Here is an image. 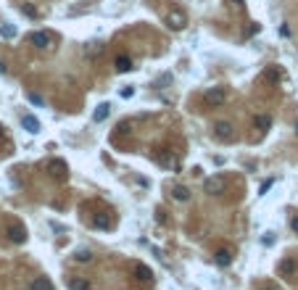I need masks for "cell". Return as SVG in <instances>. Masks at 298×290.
Here are the masks:
<instances>
[{
  "label": "cell",
  "mask_w": 298,
  "mask_h": 290,
  "mask_svg": "<svg viewBox=\"0 0 298 290\" xmlns=\"http://www.w3.org/2000/svg\"><path fill=\"white\" fill-rule=\"evenodd\" d=\"M85 53H87L90 58H95V55H100V53H103V45H100V42H90L87 48H85Z\"/></svg>",
  "instance_id": "d6986e66"
},
{
  "label": "cell",
  "mask_w": 298,
  "mask_h": 290,
  "mask_svg": "<svg viewBox=\"0 0 298 290\" xmlns=\"http://www.w3.org/2000/svg\"><path fill=\"white\" fill-rule=\"evenodd\" d=\"M48 169H50V177H55V180H66L69 177V166H66V161H61V158H53L48 164Z\"/></svg>",
  "instance_id": "5b68a950"
},
{
  "label": "cell",
  "mask_w": 298,
  "mask_h": 290,
  "mask_svg": "<svg viewBox=\"0 0 298 290\" xmlns=\"http://www.w3.org/2000/svg\"><path fill=\"white\" fill-rule=\"evenodd\" d=\"M29 100L34 103V106H45V100H42L40 95H34V92H32V95H29Z\"/></svg>",
  "instance_id": "603a6c76"
},
{
  "label": "cell",
  "mask_w": 298,
  "mask_h": 290,
  "mask_svg": "<svg viewBox=\"0 0 298 290\" xmlns=\"http://www.w3.org/2000/svg\"><path fill=\"white\" fill-rule=\"evenodd\" d=\"M135 95V87H124L122 90V98H132Z\"/></svg>",
  "instance_id": "cb8c5ba5"
},
{
  "label": "cell",
  "mask_w": 298,
  "mask_h": 290,
  "mask_svg": "<svg viewBox=\"0 0 298 290\" xmlns=\"http://www.w3.org/2000/svg\"><path fill=\"white\" fill-rule=\"evenodd\" d=\"M264 290H277V287H272V285H264Z\"/></svg>",
  "instance_id": "83f0119b"
},
{
  "label": "cell",
  "mask_w": 298,
  "mask_h": 290,
  "mask_svg": "<svg viewBox=\"0 0 298 290\" xmlns=\"http://www.w3.org/2000/svg\"><path fill=\"white\" fill-rule=\"evenodd\" d=\"M171 195H174V201H182V203L190 201V190L185 188V185H177V188L171 190Z\"/></svg>",
  "instance_id": "9a60e30c"
},
{
  "label": "cell",
  "mask_w": 298,
  "mask_h": 290,
  "mask_svg": "<svg viewBox=\"0 0 298 290\" xmlns=\"http://www.w3.org/2000/svg\"><path fill=\"white\" fill-rule=\"evenodd\" d=\"M214 264L222 266V269H224V266H230V264H232V253L227 251V248H219V251L214 253Z\"/></svg>",
  "instance_id": "30bf717a"
},
{
  "label": "cell",
  "mask_w": 298,
  "mask_h": 290,
  "mask_svg": "<svg viewBox=\"0 0 298 290\" xmlns=\"http://www.w3.org/2000/svg\"><path fill=\"white\" fill-rule=\"evenodd\" d=\"M132 269H135V277H137V280H140V282H153V272L148 269L145 264H135Z\"/></svg>",
  "instance_id": "8fae6325"
},
{
  "label": "cell",
  "mask_w": 298,
  "mask_h": 290,
  "mask_svg": "<svg viewBox=\"0 0 298 290\" xmlns=\"http://www.w3.org/2000/svg\"><path fill=\"white\" fill-rule=\"evenodd\" d=\"M269 124H272V119H269L267 113H259L256 116V127H259V130H269Z\"/></svg>",
  "instance_id": "44dd1931"
},
{
  "label": "cell",
  "mask_w": 298,
  "mask_h": 290,
  "mask_svg": "<svg viewBox=\"0 0 298 290\" xmlns=\"http://www.w3.org/2000/svg\"><path fill=\"white\" fill-rule=\"evenodd\" d=\"M21 124H24V130L29 135H37L40 132V122H37V116H32V113H24L21 116Z\"/></svg>",
  "instance_id": "9c48e42d"
},
{
  "label": "cell",
  "mask_w": 298,
  "mask_h": 290,
  "mask_svg": "<svg viewBox=\"0 0 298 290\" xmlns=\"http://www.w3.org/2000/svg\"><path fill=\"white\" fill-rule=\"evenodd\" d=\"M0 37H6V40L16 37V27L14 24H3V27H0Z\"/></svg>",
  "instance_id": "ffe728a7"
},
{
  "label": "cell",
  "mask_w": 298,
  "mask_h": 290,
  "mask_svg": "<svg viewBox=\"0 0 298 290\" xmlns=\"http://www.w3.org/2000/svg\"><path fill=\"white\" fill-rule=\"evenodd\" d=\"M272 240H274V238H272V232H267V235H264V246H272Z\"/></svg>",
  "instance_id": "d4e9b609"
},
{
  "label": "cell",
  "mask_w": 298,
  "mask_h": 290,
  "mask_svg": "<svg viewBox=\"0 0 298 290\" xmlns=\"http://www.w3.org/2000/svg\"><path fill=\"white\" fill-rule=\"evenodd\" d=\"M29 290H53V282L48 280V277H34Z\"/></svg>",
  "instance_id": "4fadbf2b"
},
{
  "label": "cell",
  "mask_w": 298,
  "mask_h": 290,
  "mask_svg": "<svg viewBox=\"0 0 298 290\" xmlns=\"http://www.w3.org/2000/svg\"><path fill=\"white\" fill-rule=\"evenodd\" d=\"M113 66H116L119 74H124V72H130V69H132V58H130V55H116Z\"/></svg>",
  "instance_id": "7c38bea8"
},
{
  "label": "cell",
  "mask_w": 298,
  "mask_h": 290,
  "mask_svg": "<svg viewBox=\"0 0 298 290\" xmlns=\"http://www.w3.org/2000/svg\"><path fill=\"white\" fill-rule=\"evenodd\" d=\"M224 100H227L224 87H211L209 92H206V103H209V106H222Z\"/></svg>",
  "instance_id": "8992f818"
},
{
  "label": "cell",
  "mask_w": 298,
  "mask_h": 290,
  "mask_svg": "<svg viewBox=\"0 0 298 290\" xmlns=\"http://www.w3.org/2000/svg\"><path fill=\"white\" fill-rule=\"evenodd\" d=\"M290 227H293V229L298 232V216H293V222H290Z\"/></svg>",
  "instance_id": "484cf974"
},
{
  "label": "cell",
  "mask_w": 298,
  "mask_h": 290,
  "mask_svg": "<svg viewBox=\"0 0 298 290\" xmlns=\"http://www.w3.org/2000/svg\"><path fill=\"white\" fill-rule=\"evenodd\" d=\"M93 224H95L98 229H108V227H111V219H108L106 214H95V216H93Z\"/></svg>",
  "instance_id": "e0dca14e"
},
{
  "label": "cell",
  "mask_w": 298,
  "mask_h": 290,
  "mask_svg": "<svg viewBox=\"0 0 298 290\" xmlns=\"http://www.w3.org/2000/svg\"><path fill=\"white\" fill-rule=\"evenodd\" d=\"M69 287L72 290H90V282L82 277H69Z\"/></svg>",
  "instance_id": "2e32d148"
},
{
  "label": "cell",
  "mask_w": 298,
  "mask_h": 290,
  "mask_svg": "<svg viewBox=\"0 0 298 290\" xmlns=\"http://www.w3.org/2000/svg\"><path fill=\"white\" fill-rule=\"evenodd\" d=\"M29 42L34 45V48H48V45H50V34L48 32H32Z\"/></svg>",
  "instance_id": "52a82bcc"
},
{
  "label": "cell",
  "mask_w": 298,
  "mask_h": 290,
  "mask_svg": "<svg viewBox=\"0 0 298 290\" xmlns=\"http://www.w3.org/2000/svg\"><path fill=\"white\" fill-rule=\"evenodd\" d=\"M6 72H8V69H6V64H3V61H0V74H6Z\"/></svg>",
  "instance_id": "4316f807"
},
{
  "label": "cell",
  "mask_w": 298,
  "mask_h": 290,
  "mask_svg": "<svg viewBox=\"0 0 298 290\" xmlns=\"http://www.w3.org/2000/svg\"><path fill=\"white\" fill-rule=\"evenodd\" d=\"M21 14H27L29 19H37L40 14H37V8H34V6H29V3H24V6H21Z\"/></svg>",
  "instance_id": "7402d4cb"
},
{
  "label": "cell",
  "mask_w": 298,
  "mask_h": 290,
  "mask_svg": "<svg viewBox=\"0 0 298 290\" xmlns=\"http://www.w3.org/2000/svg\"><path fill=\"white\" fill-rule=\"evenodd\" d=\"M203 190L209 193V195H222L227 190V180L222 177V174H214V177H209L203 182Z\"/></svg>",
  "instance_id": "7a4b0ae2"
},
{
  "label": "cell",
  "mask_w": 298,
  "mask_h": 290,
  "mask_svg": "<svg viewBox=\"0 0 298 290\" xmlns=\"http://www.w3.org/2000/svg\"><path fill=\"white\" fill-rule=\"evenodd\" d=\"M0 137H3V124H0Z\"/></svg>",
  "instance_id": "f1b7e54d"
},
{
  "label": "cell",
  "mask_w": 298,
  "mask_h": 290,
  "mask_svg": "<svg viewBox=\"0 0 298 290\" xmlns=\"http://www.w3.org/2000/svg\"><path fill=\"white\" fill-rule=\"evenodd\" d=\"M295 269H298V264H295L293 259H282V261L277 264L280 277H293V274H295Z\"/></svg>",
  "instance_id": "ba28073f"
},
{
  "label": "cell",
  "mask_w": 298,
  "mask_h": 290,
  "mask_svg": "<svg viewBox=\"0 0 298 290\" xmlns=\"http://www.w3.org/2000/svg\"><path fill=\"white\" fill-rule=\"evenodd\" d=\"M166 27L174 29V32H182V29L188 27V14L182 8H171L169 14H166Z\"/></svg>",
  "instance_id": "6da1fadb"
},
{
  "label": "cell",
  "mask_w": 298,
  "mask_h": 290,
  "mask_svg": "<svg viewBox=\"0 0 298 290\" xmlns=\"http://www.w3.org/2000/svg\"><path fill=\"white\" fill-rule=\"evenodd\" d=\"M6 235H8L11 243H16V246L27 243V229H24V224H19V222H11V224L6 227Z\"/></svg>",
  "instance_id": "3957f363"
},
{
  "label": "cell",
  "mask_w": 298,
  "mask_h": 290,
  "mask_svg": "<svg viewBox=\"0 0 298 290\" xmlns=\"http://www.w3.org/2000/svg\"><path fill=\"white\" fill-rule=\"evenodd\" d=\"M74 259H77L79 264H87V261H93V253H90L87 248H79V251L74 253Z\"/></svg>",
  "instance_id": "ac0fdd59"
},
{
  "label": "cell",
  "mask_w": 298,
  "mask_h": 290,
  "mask_svg": "<svg viewBox=\"0 0 298 290\" xmlns=\"http://www.w3.org/2000/svg\"><path fill=\"white\" fill-rule=\"evenodd\" d=\"M214 137H216V140H222V143H230L232 137H235L232 124L230 122H216L214 124Z\"/></svg>",
  "instance_id": "277c9868"
},
{
  "label": "cell",
  "mask_w": 298,
  "mask_h": 290,
  "mask_svg": "<svg viewBox=\"0 0 298 290\" xmlns=\"http://www.w3.org/2000/svg\"><path fill=\"white\" fill-rule=\"evenodd\" d=\"M108 113H111V103H100V106L95 108V113H93V119L95 122H106Z\"/></svg>",
  "instance_id": "5bb4252c"
}]
</instances>
